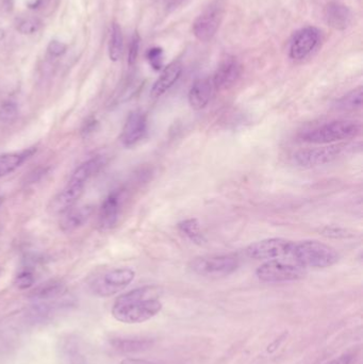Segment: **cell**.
<instances>
[{"label":"cell","instance_id":"cell-21","mask_svg":"<svg viewBox=\"0 0 363 364\" xmlns=\"http://www.w3.org/2000/svg\"><path fill=\"white\" fill-rule=\"evenodd\" d=\"M65 290V285L61 281L49 280L35 288L30 296L35 300H50L62 296Z\"/></svg>","mask_w":363,"mask_h":364},{"label":"cell","instance_id":"cell-22","mask_svg":"<svg viewBox=\"0 0 363 364\" xmlns=\"http://www.w3.org/2000/svg\"><path fill=\"white\" fill-rule=\"evenodd\" d=\"M34 151L35 149H29L20 154H6L0 156V177L7 176L17 169Z\"/></svg>","mask_w":363,"mask_h":364},{"label":"cell","instance_id":"cell-9","mask_svg":"<svg viewBox=\"0 0 363 364\" xmlns=\"http://www.w3.org/2000/svg\"><path fill=\"white\" fill-rule=\"evenodd\" d=\"M294 243L282 238H272L258 241L246 248V254L255 260H274L292 254Z\"/></svg>","mask_w":363,"mask_h":364},{"label":"cell","instance_id":"cell-3","mask_svg":"<svg viewBox=\"0 0 363 364\" xmlns=\"http://www.w3.org/2000/svg\"><path fill=\"white\" fill-rule=\"evenodd\" d=\"M291 255L294 257L296 263L304 269H326L339 261V254L335 248L313 240L294 243Z\"/></svg>","mask_w":363,"mask_h":364},{"label":"cell","instance_id":"cell-31","mask_svg":"<svg viewBox=\"0 0 363 364\" xmlns=\"http://www.w3.org/2000/svg\"><path fill=\"white\" fill-rule=\"evenodd\" d=\"M147 59L154 69L160 70L163 65V51L161 48L155 47L147 52Z\"/></svg>","mask_w":363,"mask_h":364},{"label":"cell","instance_id":"cell-15","mask_svg":"<svg viewBox=\"0 0 363 364\" xmlns=\"http://www.w3.org/2000/svg\"><path fill=\"white\" fill-rule=\"evenodd\" d=\"M122 202V191H114L105 199L99 211V228L101 230H109L118 223Z\"/></svg>","mask_w":363,"mask_h":364},{"label":"cell","instance_id":"cell-28","mask_svg":"<svg viewBox=\"0 0 363 364\" xmlns=\"http://www.w3.org/2000/svg\"><path fill=\"white\" fill-rule=\"evenodd\" d=\"M35 278L31 271L24 270L22 271L15 278V285L21 290H26L31 288L34 284Z\"/></svg>","mask_w":363,"mask_h":364},{"label":"cell","instance_id":"cell-29","mask_svg":"<svg viewBox=\"0 0 363 364\" xmlns=\"http://www.w3.org/2000/svg\"><path fill=\"white\" fill-rule=\"evenodd\" d=\"M321 232L323 236L331 239H345L352 236L347 229L338 226H326L322 228Z\"/></svg>","mask_w":363,"mask_h":364},{"label":"cell","instance_id":"cell-34","mask_svg":"<svg viewBox=\"0 0 363 364\" xmlns=\"http://www.w3.org/2000/svg\"><path fill=\"white\" fill-rule=\"evenodd\" d=\"M185 0H164V7L166 12L170 13L173 11L177 10L180 6L183 5Z\"/></svg>","mask_w":363,"mask_h":364},{"label":"cell","instance_id":"cell-7","mask_svg":"<svg viewBox=\"0 0 363 364\" xmlns=\"http://www.w3.org/2000/svg\"><path fill=\"white\" fill-rule=\"evenodd\" d=\"M135 277L136 273L131 269H115L96 278L92 283V291L95 295L100 297L112 296L127 288Z\"/></svg>","mask_w":363,"mask_h":364},{"label":"cell","instance_id":"cell-6","mask_svg":"<svg viewBox=\"0 0 363 364\" xmlns=\"http://www.w3.org/2000/svg\"><path fill=\"white\" fill-rule=\"evenodd\" d=\"M190 267L195 274L204 277H225L238 270L239 259L234 255L198 257L191 261Z\"/></svg>","mask_w":363,"mask_h":364},{"label":"cell","instance_id":"cell-4","mask_svg":"<svg viewBox=\"0 0 363 364\" xmlns=\"http://www.w3.org/2000/svg\"><path fill=\"white\" fill-rule=\"evenodd\" d=\"M225 12L224 0H214L194 21L192 27L194 36L200 42H210L219 31Z\"/></svg>","mask_w":363,"mask_h":364},{"label":"cell","instance_id":"cell-32","mask_svg":"<svg viewBox=\"0 0 363 364\" xmlns=\"http://www.w3.org/2000/svg\"><path fill=\"white\" fill-rule=\"evenodd\" d=\"M140 42H141L140 35L136 32L131 39V42H130L129 51H128V64L130 66L135 65V63L137 62L139 50H140Z\"/></svg>","mask_w":363,"mask_h":364},{"label":"cell","instance_id":"cell-25","mask_svg":"<svg viewBox=\"0 0 363 364\" xmlns=\"http://www.w3.org/2000/svg\"><path fill=\"white\" fill-rule=\"evenodd\" d=\"M363 100V91L362 87L359 86L357 89L348 92L346 95L337 100L336 108L340 111H356L362 108Z\"/></svg>","mask_w":363,"mask_h":364},{"label":"cell","instance_id":"cell-38","mask_svg":"<svg viewBox=\"0 0 363 364\" xmlns=\"http://www.w3.org/2000/svg\"><path fill=\"white\" fill-rule=\"evenodd\" d=\"M5 35H6V33H5L4 29H0V41H2L5 37Z\"/></svg>","mask_w":363,"mask_h":364},{"label":"cell","instance_id":"cell-12","mask_svg":"<svg viewBox=\"0 0 363 364\" xmlns=\"http://www.w3.org/2000/svg\"><path fill=\"white\" fill-rule=\"evenodd\" d=\"M147 132L146 115L142 111L130 112L124 125L121 141L126 147H131L140 142Z\"/></svg>","mask_w":363,"mask_h":364},{"label":"cell","instance_id":"cell-23","mask_svg":"<svg viewBox=\"0 0 363 364\" xmlns=\"http://www.w3.org/2000/svg\"><path fill=\"white\" fill-rule=\"evenodd\" d=\"M105 164V160L101 157H96L83 162L80 166L76 168L70 178L71 181H76L80 183H84L89 180V178L97 173Z\"/></svg>","mask_w":363,"mask_h":364},{"label":"cell","instance_id":"cell-30","mask_svg":"<svg viewBox=\"0 0 363 364\" xmlns=\"http://www.w3.org/2000/svg\"><path fill=\"white\" fill-rule=\"evenodd\" d=\"M41 26L42 22L39 18H27L18 25L17 30L22 34H32L39 30Z\"/></svg>","mask_w":363,"mask_h":364},{"label":"cell","instance_id":"cell-1","mask_svg":"<svg viewBox=\"0 0 363 364\" xmlns=\"http://www.w3.org/2000/svg\"><path fill=\"white\" fill-rule=\"evenodd\" d=\"M161 291L157 286H142L129 291L115 300L112 315L125 324H140L156 316L162 309Z\"/></svg>","mask_w":363,"mask_h":364},{"label":"cell","instance_id":"cell-18","mask_svg":"<svg viewBox=\"0 0 363 364\" xmlns=\"http://www.w3.org/2000/svg\"><path fill=\"white\" fill-rule=\"evenodd\" d=\"M213 84L210 78H199L192 84L188 92V104L194 110L204 109L211 99Z\"/></svg>","mask_w":363,"mask_h":364},{"label":"cell","instance_id":"cell-2","mask_svg":"<svg viewBox=\"0 0 363 364\" xmlns=\"http://www.w3.org/2000/svg\"><path fill=\"white\" fill-rule=\"evenodd\" d=\"M360 133V123L351 120H338L306 131L300 136V140L309 144L329 145L355 139Z\"/></svg>","mask_w":363,"mask_h":364},{"label":"cell","instance_id":"cell-37","mask_svg":"<svg viewBox=\"0 0 363 364\" xmlns=\"http://www.w3.org/2000/svg\"><path fill=\"white\" fill-rule=\"evenodd\" d=\"M96 125H97L96 120H95V119H93V118H91L90 120H88V121L85 122V124H84V127H83L82 131H83L84 133L92 132V131L94 130V128L96 127Z\"/></svg>","mask_w":363,"mask_h":364},{"label":"cell","instance_id":"cell-35","mask_svg":"<svg viewBox=\"0 0 363 364\" xmlns=\"http://www.w3.org/2000/svg\"><path fill=\"white\" fill-rule=\"evenodd\" d=\"M353 360V357L351 355H343L335 360H331L330 362L326 364H350Z\"/></svg>","mask_w":363,"mask_h":364},{"label":"cell","instance_id":"cell-26","mask_svg":"<svg viewBox=\"0 0 363 364\" xmlns=\"http://www.w3.org/2000/svg\"><path fill=\"white\" fill-rule=\"evenodd\" d=\"M124 47V40L122 29L119 24L112 25L110 43H109V56L113 62H118L123 54Z\"/></svg>","mask_w":363,"mask_h":364},{"label":"cell","instance_id":"cell-33","mask_svg":"<svg viewBox=\"0 0 363 364\" xmlns=\"http://www.w3.org/2000/svg\"><path fill=\"white\" fill-rule=\"evenodd\" d=\"M48 52L53 56H60L66 52L67 46L59 41H51L48 45Z\"/></svg>","mask_w":363,"mask_h":364},{"label":"cell","instance_id":"cell-24","mask_svg":"<svg viewBox=\"0 0 363 364\" xmlns=\"http://www.w3.org/2000/svg\"><path fill=\"white\" fill-rule=\"evenodd\" d=\"M178 229L191 242L201 245L206 243V238L204 232L200 228L199 222L196 218H186V220L178 224Z\"/></svg>","mask_w":363,"mask_h":364},{"label":"cell","instance_id":"cell-17","mask_svg":"<svg viewBox=\"0 0 363 364\" xmlns=\"http://www.w3.org/2000/svg\"><path fill=\"white\" fill-rule=\"evenodd\" d=\"M182 74V65L179 62H173L168 64L161 75L159 76L157 81L151 87L150 95L152 98H159L165 94L170 87L177 82Z\"/></svg>","mask_w":363,"mask_h":364},{"label":"cell","instance_id":"cell-16","mask_svg":"<svg viewBox=\"0 0 363 364\" xmlns=\"http://www.w3.org/2000/svg\"><path fill=\"white\" fill-rule=\"evenodd\" d=\"M324 18L329 27L336 30H345L353 22V13L345 5L329 3L324 10Z\"/></svg>","mask_w":363,"mask_h":364},{"label":"cell","instance_id":"cell-13","mask_svg":"<svg viewBox=\"0 0 363 364\" xmlns=\"http://www.w3.org/2000/svg\"><path fill=\"white\" fill-rule=\"evenodd\" d=\"M84 183L69 180L63 191L55 195L49 205V210L53 214H64L76 205L83 194Z\"/></svg>","mask_w":363,"mask_h":364},{"label":"cell","instance_id":"cell-19","mask_svg":"<svg viewBox=\"0 0 363 364\" xmlns=\"http://www.w3.org/2000/svg\"><path fill=\"white\" fill-rule=\"evenodd\" d=\"M94 208L93 206L85 205L78 208H71L66 213L60 222V228L64 232H71L75 231L78 228L82 227L86 222L89 221V218L93 214Z\"/></svg>","mask_w":363,"mask_h":364},{"label":"cell","instance_id":"cell-27","mask_svg":"<svg viewBox=\"0 0 363 364\" xmlns=\"http://www.w3.org/2000/svg\"><path fill=\"white\" fill-rule=\"evenodd\" d=\"M18 114V109L16 104H14L13 101H7L2 108H0V121L3 122H12L16 119Z\"/></svg>","mask_w":363,"mask_h":364},{"label":"cell","instance_id":"cell-14","mask_svg":"<svg viewBox=\"0 0 363 364\" xmlns=\"http://www.w3.org/2000/svg\"><path fill=\"white\" fill-rule=\"evenodd\" d=\"M59 355L63 364H91L83 344L74 336H67L60 340Z\"/></svg>","mask_w":363,"mask_h":364},{"label":"cell","instance_id":"cell-10","mask_svg":"<svg viewBox=\"0 0 363 364\" xmlns=\"http://www.w3.org/2000/svg\"><path fill=\"white\" fill-rule=\"evenodd\" d=\"M319 43V31L314 27H306L298 30L291 43L289 54L294 61H302L316 49Z\"/></svg>","mask_w":363,"mask_h":364},{"label":"cell","instance_id":"cell-5","mask_svg":"<svg viewBox=\"0 0 363 364\" xmlns=\"http://www.w3.org/2000/svg\"><path fill=\"white\" fill-rule=\"evenodd\" d=\"M256 275L258 279L263 282H290L303 278L306 275V270L297 263L274 259L260 265L256 271Z\"/></svg>","mask_w":363,"mask_h":364},{"label":"cell","instance_id":"cell-11","mask_svg":"<svg viewBox=\"0 0 363 364\" xmlns=\"http://www.w3.org/2000/svg\"><path fill=\"white\" fill-rule=\"evenodd\" d=\"M242 74V65L235 56L228 55L217 66L213 78L211 79L213 87L216 90L225 91L234 86Z\"/></svg>","mask_w":363,"mask_h":364},{"label":"cell","instance_id":"cell-36","mask_svg":"<svg viewBox=\"0 0 363 364\" xmlns=\"http://www.w3.org/2000/svg\"><path fill=\"white\" fill-rule=\"evenodd\" d=\"M120 364H157L151 361L143 360V359H136V358H127L124 359Z\"/></svg>","mask_w":363,"mask_h":364},{"label":"cell","instance_id":"cell-20","mask_svg":"<svg viewBox=\"0 0 363 364\" xmlns=\"http://www.w3.org/2000/svg\"><path fill=\"white\" fill-rule=\"evenodd\" d=\"M110 344L116 352L130 354L146 351L152 346V341L142 338H113Z\"/></svg>","mask_w":363,"mask_h":364},{"label":"cell","instance_id":"cell-8","mask_svg":"<svg viewBox=\"0 0 363 364\" xmlns=\"http://www.w3.org/2000/svg\"><path fill=\"white\" fill-rule=\"evenodd\" d=\"M346 148V144H329L324 147L303 149L294 155V161L297 165L307 168L325 165L340 158Z\"/></svg>","mask_w":363,"mask_h":364}]
</instances>
